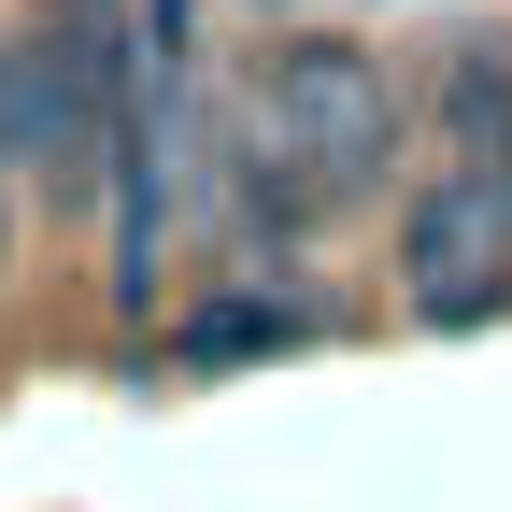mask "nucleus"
I'll return each mask as SVG.
<instances>
[{
    "instance_id": "1",
    "label": "nucleus",
    "mask_w": 512,
    "mask_h": 512,
    "mask_svg": "<svg viewBox=\"0 0 512 512\" xmlns=\"http://www.w3.org/2000/svg\"><path fill=\"white\" fill-rule=\"evenodd\" d=\"M256 128H271V157L313 185V214L356 200V185L399 157V86H384V57L356 43H271V72H256Z\"/></svg>"
},
{
    "instance_id": "2",
    "label": "nucleus",
    "mask_w": 512,
    "mask_h": 512,
    "mask_svg": "<svg viewBox=\"0 0 512 512\" xmlns=\"http://www.w3.org/2000/svg\"><path fill=\"white\" fill-rule=\"evenodd\" d=\"M399 299L427 328H484L512 299V171L456 157V171H427L399 200Z\"/></svg>"
},
{
    "instance_id": "3",
    "label": "nucleus",
    "mask_w": 512,
    "mask_h": 512,
    "mask_svg": "<svg viewBox=\"0 0 512 512\" xmlns=\"http://www.w3.org/2000/svg\"><path fill=\"white\" fill-rule=\"evenodd\" d=\"M285 342H313L299 299H200L171 328V370H256V356H285Z\"/></svg>"
},
{
    "instance_id": "4",
    "label": "nucleus",
    "mask_w": 512,
    "mask_h": 512,
    "mask_svg": "<svg viewBox=\"0 0 512 512\" xmlns=\"http://www.w3.org/2000/svg\"><path fill=\"white\" fill-rule=\"evenodd\" d=\"M0 171H15V114H0Z\"/></svg>"
},
{
    "instance_id": "5",
    "label": "nucleus",
    "mask_w": 512,
    "mask_h": 512,
    "mask_svg": "<svg viewBox=\"0 0 512 512\" xmlns=\"http://www.w3.org/2000/svg\"><path fill=\"white\" fill-rule=\"evenodd\" d=\"M0 256H15V200H0Z\"/></svg>"
}]
</instances>
